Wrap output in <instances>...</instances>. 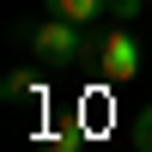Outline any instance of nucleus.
<instances>
[{"mask_svg":"<svg viewBox=\"0 0 152 152\" xmlns=\"http://www.w3.org/2000/svg\"><path fill=\"white\" fill-rule=\"evenodd\" d=\"M12 43H24L43 67H55V73H73V67H97V49H104V31H91V24H73V18H24V24H12Z\"/></svg>","mask_w":152,"mask_h":152,"instance_id":"nucleus-1","label":"nucleus"},{"mask_svg":"<svg viewBox=\"0 0 152 152\" xmlns=\"http://www.w3.org/2000/svg\"><path fill=\"white\" fill-rule=\"evenodd\" d=\"M140 67H146V49H140V37H134L128 24H110V31H104V49H97V73H104L110 85H128Z\"/></svg>","mask_w":152,"mask_h":152,"instance_id":"nucleus-2","label":"nucleus"},{"mask_svg":"<svg viewBox=\"0 0 152 152\" xmlns=\"http://www.w3.org/2000/svg\"><path fill=\"white\" fill-rule=\"evenodd\" d=\"M55 18H73V24H91V18H104L110 12V0H43Z\"/></svg>","mask_w":152,"mask_h":152,"instance_id":"nucleus-3","label":"nucleus"},{"mask_svg":"<svg viewBox=\"0 0 152 152\" xmlns=\"http://www.w3.org/2000/svg\"><path fill=\"white\" fill-rule=\"evenodd\" d=\"M110 18H140V0H110Z\"/></svg>","mask_w":152,"mask_h":152,"instance_id":"nucleus-6","label":"nucleus"},{"mask_svg":"<svg viewBox=\"0 0 152 152\" xmlns=\"http://www.w3.org/2000/svg\"><path fill=\"white\" fill-rule=\"evenodd\" d=\"M43 152H85V134H79V128H55V134L43 140Z\"/></svg>","mask_w":152,"mask_h":152,"instance_id":"nucleus-5","label":"nucleus"},{"mask_svg":"<svg viewBox=\"0 0 152 152\" xmlns=\"http://www.w3.org/2000/svg\"><path fill=\"white\" fill-rule=\"evenodd\" d=\"M0 97H6V104H18V97H43V79H37L31 67H12L6 79H0Z\"/></svg>","mask_w":152,"mask_h":152,"instance_id":"nucleus-4","label":"nucleus"}]
</instances>
